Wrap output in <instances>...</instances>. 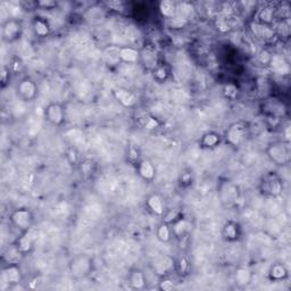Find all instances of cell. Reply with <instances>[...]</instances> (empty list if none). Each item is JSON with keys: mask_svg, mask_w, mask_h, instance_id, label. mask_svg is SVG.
<instances>
[{"mask_svg": "<svg viewBox=\"0 0 291 291\" xmlns=\"http://www.w3.org/2000/svg\"><path fill=\"white\" fill-rule=\"evenodd\" d=\"M156 236H157V239L163 243L170 242L173 238L170 223H168V222H162V223L157 226Z\"/></svg>", "mask_w": 291, "mask_h": 291, "instance_id": "27", "label": "cell"}, {"mask_svg": "<svg viewBox=\"0 0 291 291\" xmlns=\"http://www.w3.org/2000/svg\"><path fill=\"white\" fill-rule=\"evenodd\" d=\"M219 195L222 200V203H226L227 205H232L236 203V200L239 197V191L236 184L232 183L231 181L225 180L224 182L220 184L219 189Z\"/></svg>", "mask_w": 291, "mask_h": 291, "instance_id": "11", "label": "cell"}, {"mask_svg": "<svg viewBox=\"0 0 291 291\" xmlns=\"http://www.w3.org/2000/svg\"><path fill=\"white\" fill-rule=\"evenodd\" d=\"M140 63H144V65L148 70L152 71L160 64L158 62V55L155 46H145L144 49L140 50Z\"/></svg>", "mask_w": 291, "mask_h": 291, "instance_id": "16", "label": "cell"}, {"mask_svg": "<svg viewBox=\"0 0 291 291\" xmlns=\"http://www.w3.org/2000/svg\"><path fill=\"white\" fill-rule=\"evenodd\" d=\"M176 267L180 275H187L190 271V267H191V265H190V261L188 259V257L181 256L179 258Z\"/></svg>", "mask_w": 291, "mask_h": 291, "instance_id": "30", "label": "cell"}, {"mask_svg": "<svg viewBox=\"0 0 291 291\" xmlns=\"http://www.w3.org/2000/svg\"><path fill=\"white\" fill-rule=\"evenodd\" d=\"M23 33V26L21 21L12 17L8 18L2 26V35L3 40L7 44H13V42L17 41L21 35Z\"/></svg>", "mask_w": 291, "mask_h": 291, "instance_id": "6", "label": "cell"}, {"mask_svg": "<svg viewBox=\"0 0 291 291\" xmlns=\"http://www.w3.org/2000/svg\"><path fill=\"white\" fill-rule=\"evenodd\" d=\"M140 50L134 47L126 46L118 49V60L124 64H138L140 63Z\"/></svg>", "mask_w": 291, "mask_h": 291, "instance_id": "14", "label": "cell"}, {"mask_svg": "<svg viewBox=\"0 0 291 291\" xmlns=\"http://www.w3.org/2000/svg\"><path fill=\"white\" fill-rule=\"evenodd\" d=\"M250 29H251L253 34L259 40L267 41V40H271L272 38H274L275 32L272 26L264 25V24L255 22L250 25Z\"/></svg>", "mask_w": 291, "mask_h": 291, "instance_id": "20", "label": "cell"}, {"mask_svg": "<svg viewBox=\"0 0 291 291\" xmlns=\"http://www.w3.org/2000/svg\"><path fill=\"white\" fill-rule=\"evenodd\" d=\"M10 74H12V71L10 68L6 65H4L2 68V86L3 88H5L7 86V83L10 80Z\"/></svg>", "mask_w": 291, "mask_h": 291, "instance_id": "36", "label": "cell"}, {"mask_svg": "<svg viewBox=\"0 0 291 291\" xmlns=\"http://www.w3.org/2000/svg\"><path fill=\"white\" fill-rule=\"evenodd\" d=\"M242 236V227L240 225L239 222H237L235 220H229L226 221L223 229H222V237L226 242L234 243L239 241L241 239Z\"/></svg>", "mask_w": 291, "mask_h": 291, "instance_id": "9", "label": "cell"}, {"mask_svg": "<svg viewBox=\"0 0 291 291\" xmlns=\"http://www.w3.org/2000/svg\"><path fill=\"white\" fill-rule=\"evenodd\" d=\"M9 222L21 234H24V232H29L32 227L34 223V215L31 209L20 207L14 209L9 214Z\"/></svg>", "mask_w": 291, "mask_h": 291, "instance_id": "4", "label": "cell"}, {"mask_svg": "<svg viewBox=\"0 0 291 291\" xmlns=\"http://www.w3.org/2000/svg\"><path fill=\"white\" fill-rule=\"evenodd\" d=\"M135 121L142 129H145L147 131H155L157 129H160L162 125V122L157 118H155L154 115H151L149 113H142L137 115Z\"/></svg>", "mask_w": 291, "mask_h": 291, "instance_id": "18", "label": "cell"}, {"mask_svg": "<svg viewBox=\"0 0 291 291\" xmlns=\"http://www.w3.org/2000/svg\"><path fill=\"white\" fill-rule=\"evenodd\" d=\"M32 30L39 38H47L51 32V28L48 21L42 16H35L32 21Z\"/></svg>", "mask_w": 291, "mask_h": 291, "instance_id": "21", "label": "cell"}, {"mask_svg": "<svg viewBox=\"0 0 291 291\" xmlns=\"http://www.w3.org/2000/svg\"><path fill=\"white\" fill-rule=\"evenodd\" d=\"M275 17H277V12H275V9L271 6H265L258 10L256 22L264 25L272 26L273 22L275 21Z\"/></svg>", "mask_w": 291, "mask_h": 291, "instance_id": "23", "label": "cell"}, {"mask_svg": "<svg viewBox=\"0 0 291 291\" xmlns=\"http://www.w3.org/2000/svg\"><path fill=\"white\" fill-rule=\"evenodd\" d=\"M222 141V137L220 133L215 131H209L207 133H205L199 140V145L202 148H207V149H210V148H215L218 147Z\"/></svg>", "mask_w": 291, "mask_h": 291, "instance_id": "24", "label": "cell"}, {"mask_svg": "<svg viewBox=\"0 0 291 291\" xmlns=\"http://www.w3.org/2000/svg\"><path fill=\"white\" fill-rule=\"evenodd\" d=\"M268 275L273 281H283L288 277V269L282 263H275L269 268Z\"/></svg>", "mask_w": 291, "mask_h": 291, "instance_id": "26", "label": "cell"}, {"mask_svg": "<svg viewBox=\"0 0 291 291\" xmlns=\"http://www.w3.org/2000/svg\"><path fill=\"white\" fill-rule=\"evenodd\" d=\"M268 65L272 67V70L279 72L280 74L289 73V64L282 55H272Z\"/></svg>", "mask_w": 291, "mask_h": 291, "instance_id": "25", "label": "cell"}, {"mask_svg": "<svg viewBox=\"0 0 291 291\" xmlns=\"http://www.w3.org/2000/svg\"><path fill=\"white\" fill-rule=\"evenodd\" d=\"M283 180L275 172H268L264 176L259 182L261 193L267 197H279L283 191Z\"/></svg>", "mask_w": 291, "mask_h": 291, "instance_id": "3", "label": "cell"}, {"mask_svg": "<svg viewBox=\"0 0 291 291\" xmlns=\"http://www.w3.org/2000/svg\"><path fill=\"white\" fill-rule=\"evenodd\" d=\"M112 92H113V97L121 106H123L125 108L135 107L138 99L135 93L132 92L131 90L119 87V88H114Z\"/></svg>", "mask_w": 291, "mask_h": 291, "instance_id": "10", "label": "cell"}, {"mask_svg": "<svg viewBox=\"0 0 291 291\" xmlns=\"http://www.w3.org/2000/svg\"><path fill=\"white\" fill-rule=\"evenodd\" d=\"M191 183H192L191 173H182L181 184H183V186H190Z\"/></svg>", "mask_w": 291, "mask_h": 291, "instance_id": "37", "label": "cell"}, {"mask_svg": "<svg viewBox=\"0 0 291 291\" xmlns=\"http://www.w3.org/2000/svg\"><path fill=\"white\" fill-rule=\"evenodd\" d=\"M269 161L278 166L288 165L291 160V146L288 140L271 142L266 149Z\"/></svg>", "mask_w": 291, "mask_h": 291, "instance_id": "1", "label": "cell"}, {"mask_svg": "<svg viewBox=\"0 0 291 291\" xmlns=\"http://www.w3.org/2000/svg\"><path fill=\"white\" fill-rule=\"evenodd\" d=\"M235 279H236L237 284L239 285V287H247L248 284L251 283L253 273L248 268L240 267L237 269Z\"/></svg>", "mask_w": 291, "mask_h": 291, "instance_id": "28", "label": "cell"}, {"mask_svg": "<svg viewBox=\"0 0 291 291\" xmlns=\"http://www.w3.org/2000/svg\"><path fill=\"white\" fill-rule=\"evenodd\" d=\"M36 6H40L44 9H50L52 7H56V3L54 2H40V3H35Z\"/></svg>", "mask_w": 291, "mask_h": 291, "instance_id": "38", "label": "cell"}, {"mask_svg": "<svg viewBox=\"0 0 291 291\" xmlns=\"http://www.w3.org/2000/svg\"><path fill=\"white\" fill-rule=\"evenodd\" d=\"M23 273L17 263H9L6 267L2 271V281L8 285V288L13 289L14 287L22 283Z\"/></svg>", "mask_w": 291, "mask_h": 291, "instance_id": "7", "label": "cell"}, {"mask_svg": "<svg viewBox=\"0 0 291 291\" xmlns=\"http://www.w3.org/2000/svg\"><path fill=\"white\" fill-rule=\"evenodd\" d=\"M273 54H271L267 49H262L261 51L258 52V56H257V60L262 63L264 65H268L269 64V61H271V57Z\"/></svg>", "mask_w": 291, "mask_h": 291, "instance_id": "35", "label": "cell"}, {"mask_svg": "<svg viewBox=\"0 0 291 291\" xmlns=\"http://www.w3.org/2000/svg\"><path fill=\"white\" fill-rule=\"evenodd\" d=\"M17 97L24 103H32L38 96V84L31 77L21 79L16 84Z\"/></svg>", "mask_w": 291, "mask_h": 291, "instance_id": "5", "label": "cell"}, {"mask_svg": "<svg viewBox=\"0 0 291 291\" xmlns=\"http://www.w3.org/2000/svg\"><path fill=\"white\" fill-rule=\"evenodd\" d=\"M126 158H128V161L131 164H137L140 162V155H139V151H138L135 148L133 147H130L129 150H128V154H126Z\"/></svg>", "mask_w": 291, "mask_h": 291, "instance_id": "34", "label": "cell"}, {"mask_svg": "<svg viewBox=\"0 0 291 291\" xmlns=\"http://www.w3.org/2000/svg\"><path fill=\"white\" fill-rule=\"evenodd\" d=\"M250 126L246 121H238L232 123L225 132V140L227 144L234 147H239L247 140L249 135Z\"/></svg>", "mask_w": 291, "mask_h": 291, "instance_id": "2", "label": "cell"}, {"mask_svg": "<svg viewBox=\"0 0 291 291\" xmlns=\"http://www.w3.org/2000/svg\"><path fill=\"white\" fill-rule=\"evenodd\" d=\"M33 247L34 240L32 236L30 235V231L21 234V236L14 242L15 250H16V253L21 256L29 255V254L33 250Z\"/></svg>", "mask_w": 291, "mask_h": 291, "instance_id": "12", "label": "cell"}, {"mask_svg": "<svg viewBox=\"0 0 291 291\" xmlns=\"http://www.w3.org/2000/svg\"><path fill=\"white\" fill-rule=\"evenodd\" d=\"M173 237L177 239H182V238L187 237L190 232H191V223L190 221L182 216H179L174 220L172 223H170Z\"/></svg>", "mask_w": 291, "mask_h": 291, "instance_id": "15", "label": "cell"}, {"mask_svg": "<svg viewBox=\"0 0 291 291\" xmlns=\"http://www.w3.org/2000/svg\"><path fill=\"white\" fill-rule=\"evenodd\" d=\"M45 118L54 126H62L66 119L65 107L61 103H50L45 108Z\"/></svg>", "mask_w": 291, "mask_h": 291, "instance_id": "8", "label": "cell"}, {"mask_svg": "<svg viewBox=\"0 0 291 291\" xmlns=\"http://www.w3.org/2000/svg\"><path fill=\"white\" fill-rule=\"evenodd\" d=\"M238 93H239V89L234 83H227L223 89V94L227 99L235 100L238 97Z\"/></svg>", "mask_w": 291, "mask_h": 291, "instance_id": "32", "label": "cell"}, {"mask_svg": "<svg viewBox=\"0 0 291 291\" xmlns=\"http://www.w3.org/2000/svg\"><path fill=\"white\" fill-rule=\"evenodd\" d=\"M151 72L155 80L160 83L167 81V79L170 77L171 74L170 68H168V66L165 64H158Z\"/></svg>", "mask_w": 291, "mask_h": 291, "instance_id": "29", "label": "cell"}, {"mask_svg": "<svg viewBox=\"0 0 291 291\" xmlns=\"http://www.w3.org/2000/svg\"><path fill=\"white\" fill-rule=\"evenodd\" d=\"M147 208L156 216H162L165 214V202L160 193H151L147 198Z\"/></svg>", "mask_w": 291, "mask_h": 291, "instance_id": "19", "label": "cell"}, {"mask_svg": "<svg viewBox=\"0 0 291 291\" xmlns=\"http://www.w3.org/2000/svg\"><path fill=\"white\" fill-rule=\"evenodd\" d=\"M137 172L139 177L144 180V181L150 183L156 179V167L154 163L149 160H140V162L137 164Z\"/></svg>", "mask_w": 291, "mask_h": 291, "instance_id": "13", "label": "cell"}, {"mask_svg": "<svg viewBox=\"0 0 291 291\" xmlns=\"http://www.w3.org/2000/svg\"><path fill=\"white\" fill-rule=\"evenodd\" d=\"M66 160L67 162L71 164V165H77V163H79V155H77V151L75 148H73V147H70L68 149L66 150Z\"/></svg>", "mask_w": 291, "mask_h": 291, "instance_id": "33", "label": "cell"}, {"mask_svg": "<svg viewBox=\"0 0 291 291\" xmlns=\"http://www.w3.org/2000/svg\"><path fill=\"white\" fill-rule=\"evenodd\" d=\"M158 9L162 16L167 21L176 18L178 15V5L172 0H162L158 4Z\"/></svg>", "mask_w": 291, "mask_h": 291, "instance_id": "22", "label": "cell"}, {"mask_svg": "<svg viewBox=\"0 0 291 291\" xmlns=\"http://www.w3.org/2000/svg\"><path fill=\"white\" fill-rule=\"evenodd\" d=\"M157 288L161 291H173L177 288V284L173 279L168 277H164L160 280V282H158Z\"/></svg>", "mask_w": 291, "mask_h": 291, "instance_id": "31", "label": "cell"}, {"mask_svg": "<svg viewBox=\"0 0 291 291\" xmlns=\"http://www.w3.org/2000/svg\"><path fill=\"white\" fill-rule=\"evenodd\" d=\"M128 282H129L131 289H134V290L145 289L146 284H147V279H146L145 272L139 267L132 268L128 275Z\"/></svg>", "mask_w": 291, "mask_h": 291, "instance_id": "17", "label": "cell"}]
</instances>
